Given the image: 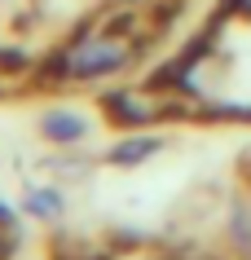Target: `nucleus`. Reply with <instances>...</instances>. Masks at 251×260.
Instances as JSON below:
<instances>
[{"instance_id": "nucleus-4", "label": "nucleus", "mask_w": 251, "mask_h": 260, "mask_svg": "<svg viewBox=\"0 0 251 260\" xmlns=\"http://www.w3.org/2000/svg\"><path fill=\"white\" fill-rule=\"evenodd\" d=\"M31 212H40V216H53V212H57V199H53V194H35V199H31Z\"/></svg>"}, {"instance_id": "nucleus-2", "label": "nucleus", "mask_w": 251, "mask_h": 260, "mask_svg": "<svg viewBox=\"0 0 251 260\" xmlns=\"http://www.w3.org/2000/svg\"><path fill=\"white\" fill-rule=\"evenodd\" d=\"M44 137L49 141H80L84 137V119L70 110H49L44 115Z\"/></svg>"}, {"instance_id": "nucleus-1", "label": "nucleus", "mask_w": 251, "mask_h": 260, "mask_svg": "<svg viewBox=\"0 0 251 260\" xmlns=\"http://www.w3.org/2000/svg\"><path fill=\"white\" fill-rule=\"evenodd\" d=\"M128 53H132V44H128V40H115V36L101 31L97 40H84L80 49H70L66 62H62V71H66V75H101V71L124 67Z\"/></svg>"}, {"instance_id": "nucleus-3", "label": "nucleus", "mask_w": 251, "mask_h": 260, "mask_svg": "<svg viewBox=\"0 0 251 260\" xmlns=\"http://www.w3.org/2000/svg\"><path fill=\"white\" fill-rule=\"evenodd\" d=\"M154 146H159V141H128V146H119V150H115V159H119V164H132V159H146Z\"/></svg>"}]
</instances>
